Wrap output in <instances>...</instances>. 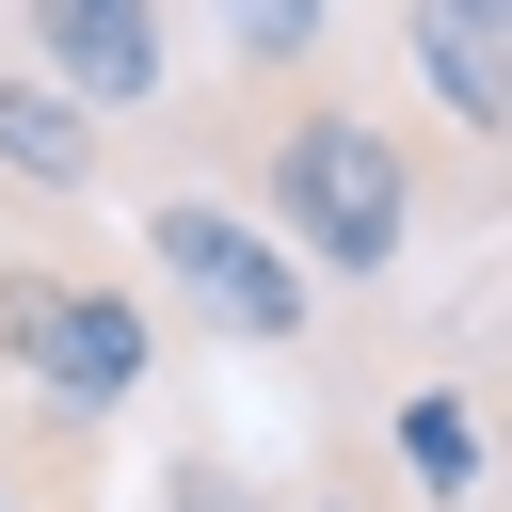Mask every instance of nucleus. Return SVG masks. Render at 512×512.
<instances>
[{
  "label": "nucleus",
  "mask_w": 512,
  "mask_h": 512,
  "mask_svg": "<svg viewBox=\"0 0 512 512\" xmlns=\"http://www.w3.org/2000/svg\"><path fill=\"white\" fill-rule=\"evenodd\" d=\"M208 144H224V176H240V208L320 272V288H400L416 272V240H432V144L384 112V96H352V80H224V112H208Z\"/></svg>",
  "instance_id": "obj_1"
},
{
  "label": "nucleus",
  "mask_w": 512,
  "mask_h": 512,
  "mask_svg": "<svg viewBox=\"0 0 512 512\" xmlns=\"http://www.w3.org/2000/svg\"><path fill=\"white\" fill-rule=\"evenodd\" d=\"M144 384H160V304L128 272H96V256H0V416H16L0 480L96 448Z\"/></svg>",
  "instance_id": "obj_2"
},
{
  "label": "nucleus",
  "mask_w": 512,
  "mask_h": 512,
  "mask_svg": "<svg viewBox=\"0 0 512 512\" xmlns=\"http://www.w3.org/2000/svg\"><path fill=\"white\" fill-rule=\"evenodd\" d=\"M128 256H144V304L192 320V336H224V352H304V336H320V272H304L240 192H192V176L144 192V240H128Z\"/></svg>",
  "instance_id": "obj_3"
},
{
  "label": "nucleus",
  "mask_w": 512,
  "mask_h": 512,
  "mask_svg": "<svg viewBox=\"0 0 512 512\" xmlns=\"http://www.w3.org/2000/svg\"><path fill=\"white\" fill-rule=\"evenodd\" d=\"M16 64L64 80L96 128L176 96V0H16Z\"/></svg>",
  "instance_id": "obj_4"
},
{
  "label": "nucleus",
  "mask_w": 512,
  "mask_h": 512,
  "mask_svg": "<svg viewBox=\"0 0 512 512\" xmlns=\"http://www.w3.org/2000/svg\"><path fill=\"white\" fill-rule=\"evenodd\" d=\"M384 32H400V80L432 96V128L464 160H496V128H512V0H384Z\"/></svg>",
  "instance_id": "obj_5"
},
{
  "label": "nucleus",
  "mask_w": 512,
  "mask_h": 512,
  "mask_svg": "<svg viewBox=\"0 0 512 512\" xmlns=\"http://www.w3.org/2000/svg\"><path fill=\"white\" fill-rule=\"evenodd\" d=\"M0 192H32V208H96L112 192V128L32 64H0Z\"/></svg>",
  "instance_id": "obj_6"
},
{
  "label": "nucleus",
  "mask_w": 512,
  "mask_h": 512,
  "mask_svg": "<svg viewBox=\"0 0 512 512\" xmlns=\"http://www.w3.org/2000/svg\"><path fill=\"white\" fill-rule=\"evenodd\" d=\"M400 464L432 512H480V384H400Z\"/></svg>",
  "instance_id": "obj_7"
},
{
  "label": "nucleus",
  "mask_w": 512,
  "mask_h": 512,
  "mask_svg": "<svg viewBox=\"0 0 512 512\" xmlns=\"http://www.w3.org/2000/svg\"><path fill=\"white\" fill-rule=\"evenodd\" d=\"M208 48H224V80H304L336 48V0H208Z\"/></svg>",
  "instance_id": "obj_8"
},
{
  "label": "nucleus",
  "mask_w": 512,
  "mask_h": 512,
  "mask_svg": "<svg viewBox=\"0 0 512 512\" xmlns=\"http://www.w3.org/2000/svg\"><path fill=\"white\" fill-rule=\"evenodd\" d=\"M144 512H272V480H240V464H224L208 432H176V448H160V496H144Z\"/></svg>",
  "instance_id": "obj_9"
},
{
  "label": "nucleus",
  "mask_w": 512,
  "mask_h": 512,
  "mask_svg": "<svg viewBox=\"0 0 512 512\" xmlns=\"http://www.w3.org/2000/svg\"><path fill=\"white\" fill-rule=\"evenodd\" d=\"M272 512H368V496H352V480H288Z\"/></svg>",
  "instance_id": "obj_10"
},
{
  "label": "nucleus",
  "mask_w": 512,
  "mask_h": 512,
  "mask_svg": "<svg viewBox=\"0 0 512 512\" xmlns=\"http://www.w3.org/2000/svg\"><path fill=\"white\" fill-rule=\"evenodd\" d=\"M0 512H16V480H0Z\"/></svg>",
  "instance_id": "obj_11"
}]
</instances>
